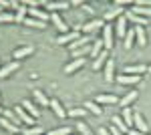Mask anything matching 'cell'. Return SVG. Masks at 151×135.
Wrapping results in <instances>:
<instances>
[{
  "instance_id": "1",
  "label": "cell",
  "mask_w": 151,
  "mask_h": 135,
  "mask_svg": "<svg viewBox=\"0 0 151 135\" xmlns=\"http://www.w3.org/2000/svg\"><path fill=\"white\" fill-rule=\"evenodd\" d=\"M81 38V32L79 30H70L67 34H58L57 38H55V43L57 45H70V43H75V40H79Z\"/></svg>"
},
{
  "instance_id": "2",
  "label": "cell",
  "mask_w": 151,
  "mask_h": 135,
  "mask_svg": "<svg viewBox=\"0 0 151 135\" xmlns=\"http://www.w3.org/2000/svg\"><path fill=\"white\" fill-rule=\"evenodd\" d=\"M113 32H115V28H113V24H105V28H103V46H105V51H111L113 48Z\"/></svg>"
},
{
  "instance_id": "3",
  "label": "cell",
  "mask_w": 151,
  "mask_h": 135,
  "mask_svg": "<svg viewBox=\"0 0 151 135\" xmlns=\"http://www.w3.org/2000/svg\"><path fill=\"white\" fill-rule=\"evenodd\" d=\"M133 129H137V131H143V133H149V125H147L145 117H143L139 111L133 113Z\"/></svg>"
},
{
  "instance_id": "4",
  "label": "cell",
  "mask_w": 151,
  "mask_h": 135,
  "mask_svg": "<svg viewBox=\"0 0 151 135\" xmlns=\"http://www.w3.org/2000/svg\"><path fill=\"white\" fill-rule=\"evenodd\" d=\"M99 28H105V20H101V18H93V20H89L87 24L81 26L83 34H91L95 30H99Z\"/></svg>"
},
{
  "instance_id": "5",
  "label": "cell",
  "mask_w": 151,
  "mask_h": 135,
  "mask_svg": "<svg viewBox=\"0 0 151 135\" xmlns=\"http://www.w3.org/2000/svg\"><path fill=\"white\" fill-rule=\"evenodd\" d=\"M50 22L55 24V28H57V30H58L60 34L70 32V28L67 26V24H65V20L60 18V14H58V12H52V14H50Z\"/></svg>"
},
{
  "instance_id": "6",
  "label": "cell",
  "mask_w": 151,
  "mask_h": 135,
  "mask_svg": "<svg viewBox=\"0 0 151 135\" xmlns=\"http://www.w3.org/2000/svg\"><path fill=\"white\" fill-rule=\"evenodd\" d=\"M127 18H125V16H119V18H117L115 20V26H113V28H115V34L117 36H119V38H125V34H127Z\"/></svg>"
},
{
  "instance_id": "7",
  "label": "cell",
  "mask_w": 151,
  "mask_h": 135,
  "mask_svg": "<svg viewBox=\"0 0 151 135\" xmlns=\"http://www.w3.org/2000/svg\"><path fill=\"white\" fill-rule=\"evenodd\" d=\"M18 67H20V63H18V61H10V63H6L4 67H0V79L10 77L14 71H18Z\"/></svg>"
},
{
  "instance_id": "8",
  "label": "cell",
  "mask_w": 151,
  "mask_h": 135,
  "mask_svg": "<svg viewBox=\"0 0 151 135\" xmlns=\"http://www.w3.org/2000/svg\"><path fill=\"white\" fill-rule=\"evenodd\" d=\"M109 58H111V51H105V48H103V53L93 61V69H95V71L105 69V65H107V61H109Z\"/></svg>"
},
{
  "instance_id": "9",
  "label": "cell",
  "mask_w": 151,
  "mask_h": 135,
  "mask_svg": "<svg viewBox=\"0 0 151 135\" xmlns=\"http://www.w3.org/2000/svg\"><path fill=\"white\" fill-rule=\"evenodd\" d=\"M0 127L2 129H6L10 135H22V127H18V125H14L12 121H8V119H0Z\"/></svg>"
},
{
  "instance_id": "10",
  "label": "cell",
  "mask_w": 151,
  "mask_h": 135,
  "mask_svg": "<svg viewBox=\"0 0 151 135\" xmlns=\"http://www.w3.org/2000/svg\"><path fill=\"white\" fill-rule=\"evenodd\" d=\"M14 113L18 115L20 123H24V125H30V127H32V123H35V117H30L28 113L24 111V109H22V105H16V107H14Z\"/></svg>"
},
{
  "instance_id": "11",
  "label": "cell",
  "mask_w": 151,
  "mask_h": 135,
  "mask_svg": "<svg viewBox=\"0 0 151 135\" xmlns=\"http://www.w3.org/2000/svg\"><path fill=\"white\" fill-rule=\"evenodd\" d=\"M91 40H93V36H91V34H81V38H79V40H75V43H70V45H69L70 53H73V51H77V48H83V46H89V45H91Z\"/></svg>"
},
{
  "instance_id": "12",
  "label": "cell",
  "mask_w": 151,
  "mask_h": 135,
  "mask_svg": "<svg viewBox=\"0 0 151 135\" xmlns=\"http://www.w3.org/2000/svg\"><path fill=\"white\" fill-rule=\"evenodd\" d=\"M103 77H105L107 83L115 81V61H113V58L107 61V65H105V69H103Z\"/></svg>"
},
{
  "instance_id": "13",
  "label": "cell",
  "mask_w": 151,
  "mask_h": 135,
  "mask_svg": "<svg viewBox=\"0 0 151 135\" xmlns=\"http://www.w3.org/2000/svg\"><path fill=\"white\" fill-rule=\"evenodd\" d=\"M20 105H22V109L26 113H28V115H30V117H38V115H40V107H38V105H35V103L32 101H28V99H24L22 103H20Z\"/></svg>"
},
{
  "instance_id": "14",
  "label": "cell",
  "mask_w": 151,
  "mask_h": 135,
  "mask_svg": "<svg viewBox=\"0 0 151 135\" xmlns=\"http://www.w3.org/2000/svg\"><path fill=\"white\" fill-rule=\"evenodd\" d=\"M141 73H147L145 65H127V67H123V75H137V77H141Z\"/></svg>"
},
{
  "instance_id": "15",
  "label": "cell",
  "mask_w": 151,
  "mask_h": 135,
  "mask_svg": "<svg viewBox=\"0 0 151 135\" xmlns=\"http://www.w3.org/2000/svg\"><path fill=\"white\" fill-rule=\"evenodd\" d=\"M28 14H30V18H36V20H42V22H47L50 20V14L47 10H42V8H28Z\"/></svg>"
},
{
  "instance_id": "16",
  "label": "cell",
  "mask_w": 151,
  "mask_h": 135,
  "mask_svg": "<svg viewBox=\"0 0 151 135\" xmlns=\"http://www.w3.org/2000/svg\"><path fill=\"white\" fill-rule=\"evenodd\" d=\"M115 81L119 85H137L141 77H137V75H119V77H115Z\"/></svg>"
},
{
  "instance_id": "17",
  "label": "cell",
  "mask_w": 151,
  "mask_h": 135,
  "mask_svg": "<svg viewBox=\"0 0 151 135\" xmlns=\"http://www.w3.org/2000/svg\"><path fill=\"white\" fill-rule=\"evenodd\" d=\"M32 97H35V101L38 103V107H50V99H48V97L40 89H35Z\"/></svg>"
},
{
  "instance_id": "18",
  "label": "cell",
  "mask_w": 151,
  "mask_h": 135,
  "mask_svg": "<svg viewBox=\"0 0 151 135\" xmlns=\"http://www.w3.org/2000/svg\"><path fill=\"white\" fill-rule=\"evenodd\" d=\"M137 97H139V93H137V91H129L127 95H125V97H123V99L119 101V105H121L123 109H125V107H131L133 103L137 101Z\"/></svg>"
},
{
  "instance_id": "19",
  "label": "cell",
  "mask_w": 151,
  "mask_h": 135,
  "mask_svg": "<svg viewBox=\"0 0 151 135\" xmlns=\"http://www.w3.org/2000/svg\"><path fill=\"white\" fill-rule=\"evenodd\" d=\"M125 18H127V22L135 24V26H145V24L149 22L147 18H143V16H137V14H133V12H131V10H129L127 14H125Z\"/></svg>"
},
{
  "instance_id": "20",
  "label": "cell",
  "mask_w": 151,
  "mask_h": 135,
  "mask_svg": "<svg viewBox=\"0 0 151 135\" xmlns=\"http://www.w3.org/2000/svg\"><path fill=\"white\" fill-rule=\"evenodd\" d=\"M26 14H28V8L20 2V6L16 8V14H14V22H16V24H24V20L28 18Z\"/></svg>"
},
{
  "instance_id": "21",
  "label": "cell",
  "mask_w": 151,
  "mask_h": 135,
  "mask_svg": "<svg viewBox=\"0 0 151 135\" xmlns=\"http://www.w3.org/2000/svg\"><path fill=\"white\" fill-rule=\"evenodd\" d=\"M45 8H48L50 12L67 10V8H70V2H45Z\"/></svg>"
},
{
  "instance_id": "22",
  "label": "cell",
  "mask_w": 151,
  "mask_h": 135,
  "mask_svg": "<svg viewBox=\"0 0 151 135\" xmlns=\"http://www.w3.org/2000/svg\"><path fill=\"white\" fill-rule=\"evenodd\" d=\"M50 109L55 111V115H57L58 119H65V117H67V111L63 109V105H60L58 99H50Z\"/></svg>"
},
{
  "instance_id": "23",
  "label": "cell",
  "mask_w": 151,
  "mask_h": 135,
  "mask_svg": "<svg viewBox=\"0 0 151 135\" xmlns=\"http://www.w3.org/2000/svg\"><path fill=\"white\" fill-rule=\"evenodd\" d=\"M135 28V38H137V45L145 46L147 45V34H145V26H133Z\"/></svg>"
},
{
  "instance_id": "24",
  "label": "cell",
  "mask_w": 151,
  "mask_h": 135,
  "mask_svg": "<svg viewBox=\"0 0 151 135\" xmlns=\"http://www.w3.org/2000/svg\"><path fill=\"white\" fill-rule=\"evenodd\" d=\"M83 65H85V58H75V61H70L69 65L65 67V73H67V75H70V73H75V71L83 69Z\"/></svg>"
},
{
  "instance_id": "25",
  "label": "cell",
  "mask_w": 151,
  "mask_h": 135,
  "mask_svg": "<svg viewBox=\"0 0 151 135\" xmlns=\"http://www.w3.org/2000/svg\"><path fill=\"white\" fill-rule=\"evenodd\" d=\"M119 101L115 95H105V93H101L97 99H95V103H99V105H115V103Z\"/></svg>"
},
{
  "instance_id": "26",
  "label": "cell",
  "mask_w": 151,
  "mask_h": 135,
  "mask_svg": "<svg viewBox=\"0 0 151 135\" xmlns=\"http://www.w3.org/2000/svg\"><path fill=\"white\" fill-rule=\"evenodd\" d=\"M32 46H20V48H16L14 53H12V56H14V61H20V58H24V56L32 55Z\"/></svg>"
},
{
  "instance_id": "27",
  "label": "cell",
  "mask_w": 151,
  "mask_h": 135,
  "mask_svg": "<svg viewBox=\"0 0 151 135\" xmlns=\"http://www.w3.org/2000/svg\"><path fill=\"white\" fill-rule=\"evenodd\" d=\"M119 16H123V8L121 6H113L105 12V20H117Z\"/></svg>"
},
{
  "instance_id": "28",
  "label": "cell",
  "mask_w": 151,
  "mask_h": 135,
  "mask_svg": "<svg viewBox=\"0 0 151 135\" xmlns=\"http://www.w3.org/2000/svg\"><path fill=\"white\" fill-rule=\"evenodd\" d=\"M131 12H133V14H137V16H143V18H147V20L151 18V8H147V6H137V4H133Z\"/></svg>"
},
{
  "instance_id": "29",
  "label": "cell",
  "mask_w": 151,
  "mask_h": 135,
  "mask_svg": "<svg viewBox=\"0 0 151 135\" xmlns=\"http://www.w3.org/2000/svg\"><path fill=\"white\" fill-rule=\"evenodd\" d=\"M111 121H113V127H117V129H119L121 133H125V135L129 133V127H127V123L123 121V117H119V115H115V117H113Z\"/></svg>"
},
{
  "instance_id": "30",
  "label": "cell",
  "mask_w": 151,
  "mask_h": 135,
  "mask_svg": "<svg viewBox=\"0 0 151 135\" xmlns=\"http://www.w3.org/2000/svg\"><path fill=\"white\" fill-rule=\"evenodd\" d=\"M133 45H135V28H129L125 38H123V46L129 51V48H133Z\"/></svg>"
},
{
  "instance_id": "31",
  "label": "cell",
  "mask_w": 151,
  "mask_h": 135,
  "mask_svg": "<svg viewBox=\"0 0 151 135\" xmlns=\"http://www.w3.org/2000/svg\"><path fill=\"white\" fill-rule=\"evenodd\" d=\"M2 117H4V119H8V121H12V123H14V125H18V127H22L20 119H18V115L12 111V109H4V111H2Z\"/></svg>"
},
{
  "instance_id": "32",
  "label": "cell",
  "mask_w": 151,
  "mask_h": 135,
  "mask_svg": "<svg viewBox=\"0 0 151 135\" xmlns=\"http://www.w3.org/2000/svg\"><path fill=\"white\" fill-rule=\"evenodd\" d=\"M103 48H105V46H103V38H97L93 45H91V56H93V58H97V56L103 53Z\"/></svg>"
},
{
  "instance_id": "33",
  "label": "cell",
  "mask_w": 151,
  "mask_h": 135,
  "mask_svg": "<svg viewBox=\"0 0 151 135\" xmlns=\"http://www.w3.org/2000/svg\"><path fill=\"white\" fill-rule=\"evenodd\" d=\"M24 24H26V26H30V28H38V30L47 28V22H42V20H36V18H30V16L24 20Z\"/></svg>"
},
{
  "instance_id": "34",
  "label": "cell",
  "mask_w": 151,
  "mask_h": 135,
  "mask_svg": "<svg viewBox=\"0 0 151 135\" xmlns=\"http://www.w3.org/2000/svg\"><path fill=\"white\" fill-rule=\"evenodd\" d=\"M85 109H87L89 113H93V115H101V113H103L101 105L95 103V101H87V103H85Z\"/></svg>"
},
{
  "instance_id": "35",
  "label": "cell",
  "mask_w": 151,
  "mask_h": 135,
  "mask_svg": "<svg viewBox=\"0 0 151 135\" xmlns=\"http://www.w3.org/2000/svg\"><path fill=\"white\" fill-rule=\"evenodd\" d=\"M121 117H123V121L127 123L129 129H133V109H131V107H125V109H123V115H121Z\"/></svg>"
},
{
  "instance_id": "36",
  "label": "cell",
  "mask_w": 151,
  "mask_h": 135,
  "mask_svg": "<svg viewBox=\"0 0 151 135\" xmlns=\"http://www.w3.org/2000/svg\"><path fill=\"white\" fill-rule=\"evenodd\" d=\"M69 117H77V119H83V117H87V109L85 107H75V109H69L67 111Z\"/></svg>"
},
{
  "instance_id": "37",
  "label": "cell",
  "mask_w": 151,
  "mask_h": 135,
  "mask_svg": "<svg viewBox=\"0 0 151 135\" xmlns=\"http://www.w3.org/2000/svg\"><path fill=\"white\" fill-rule=\"evenodd\" d=\"M22 135H45V129L40 125H32L28 129H22Z\"/></svg>"
},
{
  "instance_id": "38",
  "label": "cell",
  "mask_w": 151,
  "mask_h": 135,
  "mask_svg": "<svg viewBox=\"0 0 151 135\" xmlns=\"http://www.w3.org/2000/svg\"><path fill=\"white\" fill-rule=\"evenodd\" d=\"M47 135H70V127H58V129L48 131Z\"/></svg>"
},
{
  "instance_id": "39",
  "label": "cell",
  "mask_w": 151,
  "mask_h": 135,
  "mask_svg": "<svg viewBox=\"0 0 151 135\" xmlns=\"http://www.w3.org/2000/svg\"><path fill=\"white\" fill-rule=\"evenodd\" d=\"M0 22H14V14H12V12H0Z\"/></svg>"
},
{
  "instance_id": "40",
  "label": "cell",
  "mask_w": 151,
  "mask_h": 135,
  "mask_svg": "<svg viewBox=\"0 0 151 135\" xmlns=\"http://www.w3.org/2000/svg\"><path fill=\"white\" fill-rule=\"evenodd\" d=\"M77 129H79V133H81V135H93V131L87 127V123H83V121L77 123Z\"/></svg>"
},
{
  "instance_id": "41",
  "label": "cell",
  "mask_w": 151,
  "mask_h": 135,
  "mask_svg": "<svg viewBox=\"0 0 151 135\" xmlns=\"http://www.w3.org/2000/svg\"><path fill=\"white\" fill-rule=\"evenodd\" d=\"M133 4H137V6H147V8H151V0H137V2H133Z\"/></svg>"
},
{
  "instance_id": "42",
  "label": "cell",
  "mask_w": 151,
  "mask_h": 135,
  "mask_svg": "<svg viewBox=\"0 0 151 135\" xmlns=\"http://www.w3.org/2000/svg\"><path fill=\"white\" fill-rule=\"evenodd\" d=\"M127 135H151V133H143V131H137V129H129Z\"/></svg>"
},
{
  "instance_id": "43",
  "label": "cell",
  "mask_w": 151,
  "mask_h": 135,
  "mask_svg": "<svg viewBox=\"0 0 151 135\" xmlns=\"http://www.w3.org/2000/svg\"><path fill=\"white\" fill-rule=\"evenodd\" d=\"M99 135H111V131H109L107 127H101V129H99Z\"/></svg>"
},
{
  "instance_id": "44",
  "label": "cell",
  "mask_w": 151,
  "mask_h": 135,
  "mask_svg": "<svg viewBox=\"0 0 151 135\" xmlns=\"http://www.w3.org/2000/svg\"><path fill=\"white\" fill-rule=\"evenodd\" d=\"M109 131H111V135H125V133H121V131H119V129H117V127H111V129H109Z\"/></svg>"
},
{
  "instance_id": "45",
  "label": "cell",
  "mask_w": 151,
  "mask_h": 135,
  "mask_svg": "<svg viewBox=\"0 0 151 135\" xmlns=\"http://www.w3.org/2000/svg\"><path fill=\"white\" fill-rule=\"evenodd\" d=\"M83 4H85V2H81V0H73V2H70V6H83Z\"/></svg>"
},
{
  "instance_id": "46",
  "label": "cell",
  "mask_w": 151,
  "mask_h": 135,
  "mask_svg": "<svg viewBox=\"0 0 151 135\" xmlns=\"http://www.w3.org/2000/svg\"><path fill=\"white\" fill-rule=\"evenodd\" d=\"M83 10H85V12H93V8H91L89 4H83Z\"/></svg>"
},
{
  "instance_id": "47",
  "label": "cell",
  "mask_w": 151,
  "mask_h": 135,
  "mask_svg": "<svg viewBox=\"0 0 151 135\" xmlns=\"http://www.w3.org/2000/svg\"><path fill=\"white\" fill-rule=\"evenodd\" d=\"M147 73H151V65H149V67H147Z\"/></svg>"
},
{
  "instance_id": "48",
  "label": "cell",
  "mask_w": 151,
  "mask_h": 135,
  "mask_svg": "<svg viewBox=\"0 0 151 135\" xmlns=\"http://www.w3.org/2000/svg\"><path fill=\"white\" fill-rule=\"evenodd\" d=\"M2 111H4V109H2V107H0V115H2Z\"/></svg>"
},
{
  "instance_id": "49",
  "label": "cell",
  "mask_w": 151,
  "mask_h": 135,
  "mask_svg": "<svg viewBox=\"0 0 151 135\" xmlns=\"http://www.w3.org/2000/svg\"><path fill=\"white\" fill-rule=\"evenodd\" d=\"M0 12H2V6H0Z\"/></svg>"
},
{
  "instance_id": "50",
  "label": "cell",
  "mask_w": 151,
  "mask_h": 135,
  "mask_svg": "<svg viewBox=\"0 0 151 135\" xmlns=\"http://www.w3.org/2000/svg\"><path fill=\"white\" fill-rule=\"evenodd\" d=\"M70 135H73V133H70ZM77 135H81V133H77Z\"/></svg>"
}]
</instances>
